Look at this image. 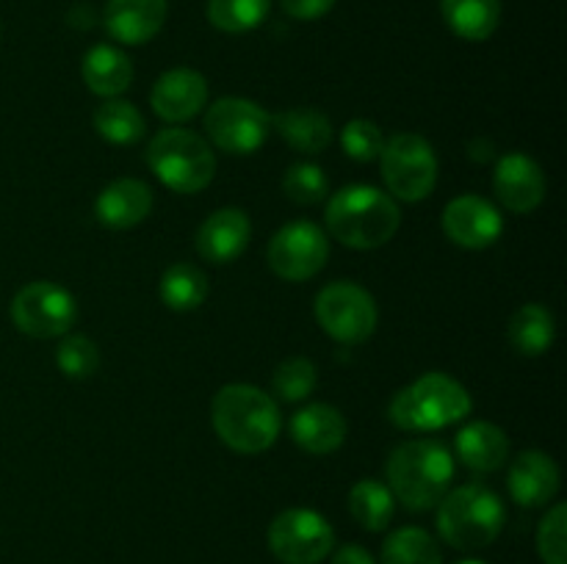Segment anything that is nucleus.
<instances>
[{"label":"nucleus","mask_w":567,"mask_h":564,"mask_svg":"<svg viewBox=\"0 0 567 564\" xmlns=\"http://www.w3.org/2000/svg\"><path fill=\"white\" fill-rule=\"evenodd\" d=\"M388 490L410 512H426L452 490L454 457L441 440H408L391 451L385 462Z\"/></svg>","instance_id":"f257e3e1"},{"label":"nucleus","mask_w":567,"mask_h":564,"mask_svg":"<svg viewBox=\"0 0 567 564\" xmlns=\"http://www.w3.org/2000/svg\"><path fill=\"white\" fill-rule=\"evenodd\" d=\"M210 424L227 448L238 453H260L280 435V407L255 385H225L210 404Z\"/></svg>","instance_id":"f03ea898"},{"label":"nucleus","mask_w":567,"mask_h":564,"mask_svg":"<svg viewBox=\"0 0 567 564\" xmlns=\"http://www.w3.org/2000/svg\"><path fill=\"white\" fill-rule=\"evenodd\" d=\"M327 230L352 249L385 247L402 224V210L391 194L374 186H347L327 202Z\"/></svg>","instance_id":"7ed1b4c3"},{"label":"nucleus","mask_w":567,"mask_h":564,"mask_svg":"<svg viewBox=\"0 0 567 564\" xmlns=\"http://www.w3.org/2000/svg\"><path fill=\"white\" fill-rule=\"evenodd\" d=\"M471 407V393L457 379L432 370L393 396L388 418L404 431H437L468 418Z\"/></svg>","instance_id":"20e7f679"},{"label":"nucleus","mask_w":567,"mask_h":564,"mask_svg":"<svg viewBox=\"0 0 567 564\" xmlns=\"http://www.w3.org/2000/svg\"><path fill=\"white\" fill-rule=\"evenodd\" d=\"M504 503L487 484L471 481V484L449 490L437 503V531L443 542L457 551H480L496 542L502 534Z\"/></svg>","instance_id":"39448f33"},{"label":"nucleus","mask_w":567,"mask_h":564,"mask_svg":"<svg viewBox=\"0 0 567 564\" xmlns=\"http://www.w3.org/2000/svg\"><path fill=\"white\" fill-rule=\"evenodd\" d=\"M147 166L175 194H199L216 175L210 144L186 127H164L147 144Z\"/></svg>","instance_id":"423d86ee"},{"label":"nucleus","mask_w":567,"mask_h":564,"mask_svg":"<svg viewBox=\"0 0 567 564\" xmlns=\"http://www.w3.org/2000/svg\"><path fill=\"white\" fill-rule=\"evenodd\" d=\"M380 171L393 197L402 202H421L435 191L437 155L419 133H399L382 144Z\"/></svg>","instance_id":"0eeeda50"},{"label":"nucleus","mask_w":567,"mask_h":564,"mask_svg":"<svg viewBox=\"0 0 567 564\" xmlns=\"http://www.w3.org/2000/svg\"><path fill=\"white\" fill-rule=\"evenodd\" d=\"M377 302L363 285L349 280L330 282L316 296V321L332 341L358 346L377 330Z\"/></svg>","instance_id":"6e6552de"},{"label":"nucleus","mask_w":567,"mask_h":564,"mask_svg":"<svg viewBox=\"0 0 567 564\" xmlns=\"http://www.w3.org/2000/svg\"><path fill=\"white\" fill-rule=\"evenodd\" d=\"M75 296L64 285H55V282H28L11 299V321H14V326L22 335L39 337V341L66 335L75 326Z\"/></svg>","instance_id":"1a4fd4ad"},{"label":"nucleus","mask_w":567,"mask_h":564,"mask_svg":"<svg viewBox=\"0 0 567 564\" xmlns=\"http://www.w3.org/2000/svg\"><path fill=\"white\" fill-rule=\"evenodd\" d=\"M336 547L330 520L316 509L293 506L277 514L269 525V551L282 564H319Z\"/></svg>","instance_id":"9d476101"},{"label":"nucleus","mask_w":567,"mask_h":564,"mask_svg":"<svg viewBox=\"0 0 567 564\" xmlns=\"http://www.w3.org/2000/svg\"><path fill=\"white\" fill-rule=\"evenodd\" d=\"M205 133L225 153L252 155L269 138L271 114L247 97H221L205 114Z\"/></svg>","instance_id":"9b49d317"},{"label":"nucleus","mask_w":567,"mask_h":564,"mask_svg":"<svg viewBox=\"0 0 567 564\" xmlns=\"http://www.w3.org/2000/svg\"><path fill=\"white\" fill-rule=\"evenodd\" d=\"M269 265L280 280L305 282L319 274L330 258V241L313 221H291L269 241Z\"/></svg>","instance_id":"f8f14e48"},{"label":"nucleus","mask_w":567,"mask_h":564,"mask_svg":"<svg viewBox=\"0 0 567 564\" xmlns=\"http://www.w3.org/2000/svg\"><path fill=\"white\" fill-rule=\"evenodd\" d=\"M443 232L463 249H485L502 238L504 219L493 202L463 194L443 208Z\"/></svg>","instance_id":"ddd939ff"},{"label":"nucleus","mask_w":567,"mask_h":564,"mask_svg":"<svg viewBox=\"0 0 567 564\" xmlns=\"http://www.w3.org/2000/svg\"><path fill=\"white\" fill-rule=\"evenodd\" d=\"M493 191L513 213H532L546 199V175L540 164L524 153L504 155L493 171Z\"/></svg>","instance_id":"4468645a"},{"label":"nucleus","mask_w":567,"mask_h":564,"mask_svg":"<svg viewBox=\"0 0 567 564\" xmlns=\"http://www.w3.org/2000/svg\"><path fill=\"white\" fill-rule=\"evenodd\" d=\"M208 103V81L197 70L177 66L164 72L150 92V105L169 125L194 119Z\"/></svg>","instance_id":"2eb2a0df"},{"label":"nucleus","mask_w":567,"mask_h":564,"mask_svg":"<svg viewBox=\"0 0 567 564\" xmlns=\"http://www.w3.org/2000/svg\"><path fill=\"white\" fill-rule=\"evenodd\" d=\"M252 224L241 208H221L210 213L197 230V252L208 263H233L247 249Z\"/></svg>","instance_id":"dca6fc26"},{"label":"nucleus","mask_w":567,"mask_h":564,"mask_svg":"<svg viewBox=\"0 0 567 564\" xmlns=\"http://www.w3.org/2000/svg\"><path fill=\"white\" fill-rule=\"evenodd\" d=\"M507 487L518 506H546L559 492L557 462L543 451H520L509 464Z\"/></svg>","instance_id":"f3484780"},{"label":"nucleus","mask_w":567,"mask_h":564,"mask_svg":"<svg viewBox=\"0 0 567 564\" xmlns=\"http://www.w3.org/2000/svg\"><path fill=\"white\" fill-rule=\"evenodd\" d=\"M150 210H153V191L147 182L136 180V177H120V180L109 182L94 199V216L100 224L111 227V230H131V227L142 224Z\"/></svg>","instance_id":"a211bd4d"},{"label":"nucleus","mask_w":567,"mask_h":564,"mask_svg":"<svg viewBox=\"0 0 567 564\" xmlns=\"http://www.w3.org/2000/svg\"><path fill=\"white\" fill-rule=\"evenodd\" d=\"M166 0H109L105 3V31L122 44H144L158 36L166 22Z\"/></svg>","instance_id":"6ab92c4d"},{"label":"nucleus","mask_w":567,"mask_h":564,"mask_svg":"<svg viewBox=\"0 0 567 564\" xmlns=\"http://www.w3.org/2000/svg\"><path fill=\"white\" fill-rule=\"evenodd\" d=\"M291 437L302 451L332 453L347 440V418L332 404H308L293 412Z\"/></svg>","instance_id":"aec40b11"},{"label":"nucleus","mask_w":567,"mask_h":564,"mask_svg":"<svg viewBox=\"0 0 567 564\" xmlns=\"http://www.w3.org/2000/svg\"><path fill=\"white\" fill-rule=\"evenodd\" d=\"M457 459L474 473H493L509 459V440L504 429L487 420H474L457 431Z\"/></svg>","instance_id":"412c9836"},{"label":"nucleus","mask_w":567,"mask_h":564,"mask_svg":"<svg viewBox=\"0 0 567 564\" xmlns=\"http://www.w3.org/2000/svg\"><path fill=\"white\" fill-rule=\"evenodd\" d=\"M81 75L89 92L100 97H120L133 83V64L114 44H94L81 61Z\"/></svg>","instance_id":"4be33fe9"},{"label":"nucleus","mask_w":567,"mask_h":564,"mask_svg":"<svg viewBox=\"0 0 567 564\" xmlns=\"http://www.w3.org/2000/svg\"><path fill=\"white\" fill-rule=\"evenodd\" d=\"M271 127L282 136V142L302 155H319L332 142V122L316 108H291L271 116Z\"/></svg>","instance_id":"5701e85b"},{"label":"nucleus","mask_w":567,"mask_h":564,"mask_svg":"<svg viewBox=\"0 0 567 564\" xmlns=\"http://www.w3.org/2000/svg\"><path fill=\"white\" fill-rule=\"evenodd\" d=\"M441 11L452 33L468 42H485L502 22V0H441Z\"/></svg>","instance_id":"b1692460"},{"label":"nucleus","mask_w":567,"mask_h":564,"mask_svg":"<svg viewBox=\"0 0 567 564\" xmlns=\"http://www.w3.org/2000/svg\"><path fill=\"white\" fill-rule=\"evenodd\" d=\"M507 335L515 352L524 354V357H540V354H546L551 348L554 335H557L551 310L537 302L524 304L509 318Z\"/></svg>","instance_id":"393cba45"},{"label":"nucleus","mask_w":567,"mask_h":564,"mask_svg":"<svg viewBox=\"0 0 567 564\" xmlns=\"http://www.w3.org/2000/svg\"><path fill=\"white\" fill-rule=\"evenodd\" d=\"M208 276L194 263H175L161 276V302L175 313L197 310L208 299Z\"/></svg>","instance_id":"a878e982"},{"label":"nucleus","mask_w":567,"mask_h":564,"mask_svg":"<svg viewBox=\"0 0 567 564\" xmlns=\"http://www.w3.org/2000/svg\"><path fill=\"white\" fill-rule=\"evenodd\" d=\"M349 512L365 531H385L396 512V498L382 481L363 479L349 492Z\"/></svg>","instance_id":"bb28decb"},{"label":"nucleus","mask_w":567,"mask_h":564,"mask_svg":"<svg viewBox=\"0 0 567 564\" xmlns=\"http://www.w3.org/2000/svg\"><path fill=\"white\" fill-rule=\"evenodd\" d=\"M94 130L111 144H136L142 142L147 125L136 105L111 97L94 111Z\"/></svg>","instance_id":"cd10ccee"},{"label":"nucleus","mask_w":567,"mask_h":564,"mask_svg":"<svg viewBox=\"0 0 567 564\" xmlns=\"http://www.w3.org/2000/svg\"><path fill=\"white\" fill-rule=\"evenodd\" d=\"M382 564H443V556L430 531L404 525L393 531L382 545Z\"/></svg>","instance_id":"c85d7f7f"},{"label":"nucleus","mask_w":567,"mask_h":564,"mask_svg":"<svg viewBox=\"0 0 567 564\" xmlns=\"http://www.w3.org/2000/svg\"><path fill=\"white\" fill-rule=\"evenodd\" d=\"M271 0H208L210 25L225 33H247L269 17Z\"/></svg>","instance_id":"c756f323"},{"label":"nucleus","mask_w":567,"mask_h":564,"mask_svg":"<svg viewBox=\"0 0 567 564\" xmlns=\"http://www.w3.org/2000/svg\"><path fill=\"white\" fill-rule=\"evenodd\" d=\"M316 382H319L316 365L308 357H291L277 365L275 376H271V390L282 401H302L316 390Z\"/></svg>","instance_id":"7c9ffc66"},{"label":"nucleus","mask_w":567,"mask_h":564,"mask_svg":"<svg viewBox=\"0 0 567 564\" xmlns=\"http://www.w3.org/2000/svg\"><path fill=\"white\" fill-rule=\"evenodd\" d=\"M55 365L70 379H89L100 365V348L92 337L70 335L55 348Z\"/></svg>","instance_id":"2f4dec72"},{"label":"nucleus","mask_w":567,"mask_h":564,"mask_svg":"<svg viewBox=\"0 0 567 564\" xmlns=\"http://www.w3.org/2000/svg\"><path fill=\"white\" fill-rule=\"evenodd\" d=\"M282 191L297 205H319L324 202L330 182L321 166L316 164H293L282 177Z\"/></svg>","instance_id":"473e14b6"},{"label":"nucleus","mask_w":567,"mask_h":564,"mask_svg":"<svg viewBox=\"0 0 567 564\" xmlns=\"http://www.w3.org/2000/svg\"><path fill=\"white\" fill-rule=\"evenodd\" d=\"M385 136L371 119H352L343 125L341 130V149L358 164H369V160L380 158Z\"/></svg>","instance_id":"72a5a7b5"},{"label":"nucleus","mask_w":567,"mask_h":564,"mask_svg":"<svg viewBox=\"0 0 567 564\" xmlns=\"http://www.w3.org/2000/svg\"><path fill=\"white\" fill-rule=\"evenodd\" d=\"M565 525L567 506L565 503H554L546 518L540 520V529H537V553H540L543 564H567Z\"/></svg>","instance_id":"f704fd0d"},{"label":"nucleus","mask_w":567,"mask_h":564,"mask_svg":"<svg viewBox=\"0 0 567 564\" xmlns=\"http://www.w3.org/2000/svg\"><path fill=\"white\" fill-rule=\"evenodd\" d=\"M280 3L293 20H319L336 6V0H280Z\"/></svg>","instance_id":"c9c22d12"},{"label":"nucleus","mask_w":567,"mask_h":564,"mask_svg":"<svg viewBox=\"0 0 567 564\" xmlns=\"http://www.w3.org/2000/svg\"><path fill=\"white\" fill-rule=\"evenodd\" d=\"M332 564H377L374 556L363 545H343L332 556Z\"/></svg>","instance_id":"e433bc0d"},{"label":"nucleus","mask_w":567,"mask_h":564,"mask_svg":"<svg viewBox=\"0 0 567 564\" xmlns=\"http://www.w3.org/2000/svg\"><path fill=\"white\" fill-rule=\"evenodd\" d=\"M457 564H487V562H480V558H463V562H457Z\"/></svg>","instance_id":"4c0bfd02"}]
</instances>
